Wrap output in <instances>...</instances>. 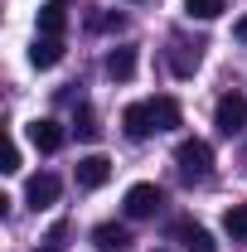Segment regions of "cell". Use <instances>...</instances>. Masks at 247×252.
Segmentation results:
<instances>
[{"instance_id":"cell-1","label":"cell","mask_w":247,"mask_h":252,"mask_svg":"<svg viewBox=\"0 0 247 252\" xmlns=\"http://www.w3.org/2000/svg\"><path fill=\"white\" fill-rule=\"evenodd\" d=\"M175 165H180L185 180H209V170H214V146L199 141V136H189V141L175 146Z\"/></svg>"},{"instance_id":"cell-2","label":"cell","mask_w":247,"mask_h":252,"mask_svg":"<svg viewBox=\"0 0 247 252\" xmlns=\"http://www.w3.org/2000/svg\"><path fill=\"white\" fill-rule=\"evenodd\" d=\"M214 126L223 131V136H243V131H247V97L238 93V88H228V93L218 97V107H214Z\"/></svg>"},{"instance_id":"cell-3","label":"cell","mask_w":247,"mask_h":252,"mask_svg":"<svg viewBox=\"0 0 247 252\" xmlns=\"http://www.w3.org/2000/svg\"><path fill=\"white\" fill-rule=\"evenodd\" d=\"M160 204H165L160 185H131L122 209H126V219H155V214H160Z\"/></svg>"},{"instance_id":"cell-4","label":"cell","mask_w":247,"mask_h":252,"mask_svg":"<svg viewBox=\"0 0 247 252\" xmlns=\"http://www.w3.org/2000/svg\"><path fill=\"white\" fill-rule=\"evenodd\" d=\"M30 141L34 151H44V156H54V151H63V141H68V131H63L54 117H39V122H30Z\"/></svg>"},{"instance_id":"cell-5","label":"cell","mask_w":247,"mask_h":252,"mask_svg":"<svg viewBox=\"0 0 247 252\" xmlns=\"http://www.w3.org/2000/svg\"><path fill=\"white\" fill-rule=\"evenodd\" d=\"M73 175H78V189H102L107 180H112V160L107 156H83Z\"/></svg>"},{"instance_id":"cell-6","label":"cell","mask_w":247,"mask_h":252,"mask_svg":"<svg viewBox=\"0 0 247 252\" xmlns=\"http://www.w3.org/2000/svg\"><path fill=\"white\" fill-rule=\"evenodd\" d=\"M122 126L131 141H146V136H155V117H151V102H131L122 112Z\"/></svg>"},{"instance_id":"cell-7","label":"cell","mask_w":247,"mask_h":252,"mask_svg":"<svg viewBox=\"0 0 247 252\" xmlns=\"http://www.w3.org/2000/svg\"><path fill=\"white\" fill-rule=\"evenodd\" d=\"M54 199H59V180H54V175H34L30 185H25V204H30L34 214H39V209H49Z\"/></svg>"},{"instance_id":"cell-8","label":"cell","mask_w":247,"mask_h":252,"mask_svg":"<svg viewBox=\"0 0 247 252\" xmlns=\"http://www.w3.org/2000/svg\"><path fill=\"white\" fill-rule=\"evenodd\" d=\"M93 248L97 252H126L131 248V233H126L122 223H97L93 228Z\"/></svg>"},{"instance_id":"cell-9","label":"cell","mask_w":247,"mask_h":252,"mask_svg":"<svg viewBox=\"0 0 247 252\" xmlns=\"http://www.w3.org/2000/svg\"><path fill=\"white\" fill-rule=\"evenodd\" d=\"M30 63H34V68H54V63H63V39H54V34H34Z\"/></svg>"},{"instance_id":"cell-10","label":"cell","mask_w":247,"mask_h":252,"mask_svg":"<svg viewBox=\"0 0 247 252\" xmlns=\"http://www.w3.org/2000/svg\"><path fill=\"white\" fill-rule=\"evenodd\" d=\"M175 238L185 243V252H218L214 233H209V228H199V223H175Z\"/></svg>"},{"instance_id":"cell-11","label":"cell","mask_w":247,"mask_h":252,"mask_svg":"<svg viewBox=\"0 0 247 252\" xmlns=\"http://www.w3.org/2000/svg\"><path fill=\"white\" fill-rule=\"evenodd\" d=\"M102 68H107L112 83H131V78H136V49H112Z\"/></svg>"},{"instance_id":"cell-12","label":"cell","mask_w":247,"mask_h":252,"mask_svg":"<svg viewBox=\"0 0 247 252\" xmlns=\"http://www.w3.org/2000/svg\"><path fill=\"white\" fill-rule=\"evenodd\" d=\"M63 30H68V10H63L59 0H49V5L39 10V34H54V39H63Z\"/></svg>"},{"instance_id":"cell-13","label":"cell","mask_w":247,"mask_h":252,"mask_svg":"<svg viewBox=\"0 0 247 252\" xmlns=\"http://www.w3.org/2000/svg\"><path fill=\"white\" fill-rule=\"evenodd\" d=\"M223 233H228L233 243H247V199H243V204H233V209L223 214Z\"/></svg>"},{"instance_id":"cell-14","label":"cell","mask_w":247,"mask_h":252,"mask_svg":"<svg viewBox=\"0 0 247 252\" xmlns=\"http://www.w3.org/2000/svg\"><path fill=\"white\" fill-rule=\"evenodd\" d=\"M73 131H78L83 141H97V131H102V126H97V112L88 107V102H78V107H73Z\"/></svg>"},{"instance_id":"cell-15","label":"cell","mask_w":247,"mask_h":252,"mask_svg":"<svg viewBox=\"0 0 247 252\" xmlns=\"http://www.w3.org/2000/svg\"><path fill=\"white\" fill-rule=\"evenodd\" d=\"M170 68H175V78H194V68H199V49H189V44L170 49Z\"/></svg>"},{"instance_id":"cell-16","label":"cell","mask_w":247,"mask_h":252,"mask_svg":"<svg viewBox=\"0 0 247 252\" xmlns=\"http://www.w3.org/2000/svg\"><path fill=\"white\" fill-rule=\"evenodd\" d=\"M185 15L189 20H218L223 15V0H185Z\"/></svg>"},{"instance_id":"cell-17","label":"cell","mask_w":247,"mask_h":252,"mask_svg":"<svg viewBox=\"0 0 247 252\" xmlns=\"http://www.w3.org/2000/svg\"><path fill=\"white\" fill-rule=\"evenodd\" d=\"M122 15H93V30H122Z\"/></svg>"},{"instance_id":"cell-18","label":"cell","mask_w":247,"mask_h":252,"mask_svg":"<svg viewBox=\"0 0 247 252\" xmlns=\"http://www.w3.org/2000/svg\"><path fill=\"white\" fill-rule=\"evenodd\" d=\"M0 170H5V175H20V146L5 151V165H0Z\"/></svg>"},{"instance_id":"cell-19","label":"cell","mask_w":247,"mask_h":252,"mask_svg":"<svg viewBox=\"0 0 247 252\" xmlns=\"http://www.w3.org/2000/svg\"><path fill=\"white\" fill-rule=\"evenodd\" d=\"M233 39H243V44H247V15L238 20V25H233Z\"/></svg>"},{"instance_id":"cell-20","label":"cell","mask_w":247,"mask_h":252,"mask_svg":"<svg viewBox=\"0 0 247 252\" xmlns=\"http://www.w3.org/2000/svg\"><path fill=\"white\" fill-rule=\"evenodd\" d=\"M39 252H63V248H39Z\"/></svg>"},{"instance_id":"cell-21","label":"cell","mask_w":247,"mask_h":252,"mask_svg":"<svg viewBox=\"0 0 247 252\" xmlns=\"http://www.w3.org/2000/svg\"><path fill=\"white\" fill-rule=\"evenodd\" d=\"M59 5H68V0H59Z\"/></svg>"}]
</instances>
